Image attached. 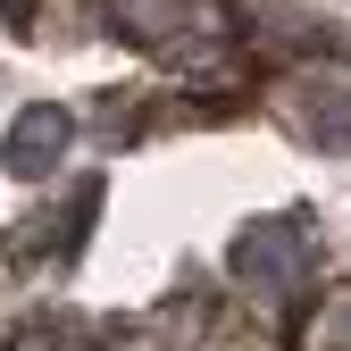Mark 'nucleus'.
<instances>
[{"label":"nucleus","instance_id":"nucleus-1","mask_svg":"<svg viewBox=\"0 0 351 351\" xmlns=\"http://www.w3.org/2000/svg\"><path fill=\"white\" fill-rule=\"evenodd\" d=\"M59 143H67L59 117H25V125H17V167H42L34 151H59Z\"/></svg>","mask_w":351,"mask_h":351}]
</instances>
